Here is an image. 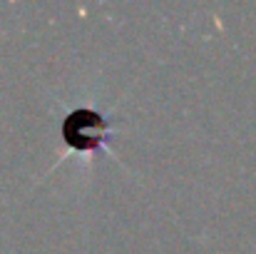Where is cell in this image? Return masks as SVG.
I'll return each instance as SVG.
<instances>
[{
    "mask_svg": "<svg viewBox=\"0 0 256 254\" xmlns=\"http://www.w3.org/2000/svg\"><path fill=\"white\" fill-rule=\"evenodd\" d=\"M107 130H110V122L104 120V115H100L97 110H90V107L72 110L62 122V137L75 150L100 147L107 140Z\"/></svg>",
    "mask_w": 256,
    "mask_h": 254,
    "instance_id": "cell-1",
    "label": "cell"
}]
</instances>
